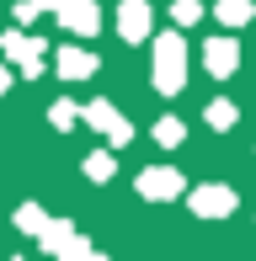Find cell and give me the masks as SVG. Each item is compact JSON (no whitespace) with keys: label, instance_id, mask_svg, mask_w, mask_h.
Wrapping results in <instances>:
<instances>
[{"label":"cell","instance_id":"3957f363","mask_svg":"<svg viewBox=\"0 0 256 261\" xmlns=\"http://www.w3.org/2000/svg\"><path fill=\"white\" fill-rule=\"evenodd\" d=\"M118 27L128 32V38H144V27H149V6H144V0H128V6L118 11Z\"/></svg>","mask_w":256,"mask_h":261},{"label":"cell","instance_id":"6da1fadb","mask_svg":"<svg viewBox=\"0 0 256 261\" xmlns=\"http://www.w3.org/2000/svg\"><path fill=\"white\" fill-rule=\"evenodd\" d=\"M182 75H187L182 38H160V48H155V86L160 91H182Z\"/></svg>","mask_w":256,"mask_h":261},{"label":"cell","instance_id":"8fae6325","mask_svg":"<svg viewBox=\"0 0 256 261\" xmlns=\"http://www.w3.org/2000/svg\"><path fill=\"white\" fill-rule=\"evenodd\" d=\"M86 171H91V176H96V181H107V176H112V160H107V155H96V160H91V165H86Z\"/></svg>","mask_w":256,"mask_h":261},{"label":"cell","instance_id":"5b68a950","mask_svg":"<svg viewBox=\"0 0 256 261\" xmlns=\"http://www.w3.org/2000/svg\"><path fill=\"white\" fill-rule=\"evenodd\" d=\"M64 21L75 32H91V27H96V6H91V0H69V6H64Z\"/></svg>","mask_w":256,"mask_h":261},{"label":"cell","instance_id":"277c9868","mask_svg":"<svg viewBox=\"0 0 256 261\" xmlns=\"http://www.w3.org/2000/svg\"><path fill=\"white\" fill-rule=\"evenodd\" d=\"M139 192L144 197H171V192H182V181H176V171H149V176H139Z\"/></svg>","mask_w":256,"mask_h":261},{"label":"cell","instance_id":"52a82bcc","mask_svg":"<svg viewBox=\"0 0 256 261\" xmlns=\"http://www.w3.org/2000/svg\"><path fill=\"white\" fill-rule=\"evenodd\" d=\"M219 16H224V21H246L251 6H246V0H224V6H219Z\"/></svg>","mask_w":256,"mask_h":261},{"label":"cell","instance_id":"8992f818","mask_svg":"<svg viewBox=\"0 0 256 261\" xmlns=\"http://www.w3.org/2000/svg\"><path fill=\"white\" fill-rule=\"evenodd\" d=\"M208 69H219V75H229V69H235V43H229V38L208 43Z\"/></svg>","mask_w":256,"mask_h":261},{"label":"cell","instance_id":"7c38bea8","mask_svg":"<svg viewBox=\"0 0 256 261\" xmlns=\"http://www.w3.org/2000/svg\"><path fill=\"white\" fill-rule=\"evenodd\" d=\"M6 86H11V75H6V69H0V91H6Z\"/></svg>","mask_w":256,"mask_h":261},{"label":"cell","instance_id":"9c48e42d","mask_svg":"<svg viewBox=\"0 0 256 261\" xmlns=\"http://www.w3.org/2000/svg\"><path fill=\"white\" fill-rule=\"evenodd\" d=\"M208 123H235V107H229V101H214V107H208Z\"/></svg>","mask_w":256,"mask_h":261},{"label":"cell","instance_id":"ba28073f","mask_svg":"<svg viewBox=\"0 0 256 261\" xmlns=\"http://www.w3.org/2000/svg\"><path fill=\"white\" fill-rule=\"evenodd\" d=\"M64 75H91V54H64Z\"/></svg>","mask_w":256,"mask_h":261},{"label":"cell","instance_id":"30bf717a","mask_svg":"<svg viewBox=\"0 0 256 261\" xmlns=\"http://www.w3.org/2000/svg\"><path fill=\"white\" fill-rule=\"evenodd\" d=\"M155 134H160V144H176V139H182V123H171V117H166Z\"/></svg>","mask_w":256,"mask_h":261},{"label":"cell","instance_id":"7a4b0ae2","mask_svg":"<svg viewBox=\"0 0 256 261\" xmlns=\"http://www.w3.org/2000/svg\"><path fill=\"white\" fill-rule=\"evenodd\" d=\"M192 208L203 213V219H224V213L235 208V192H229V187H203V192L192 197Z\"/></svg>","mask_w":256,"mask_h":261}]
</instances>
